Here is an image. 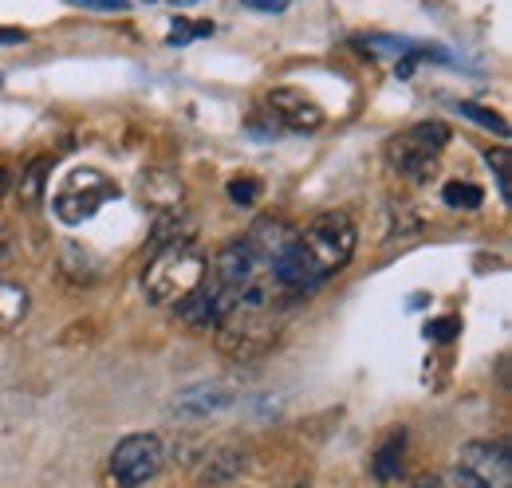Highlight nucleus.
<instances>
[{
    "instance_id": "9d476101",
    "label": "nucleus",
    "mask_w": 512,
    "mask_h": 488,
    "mask_svg": "<svg viewBox=\"0 0 512 488\" xmlns=\"http://www.w3.org/2000/svg\"><path fill=\"white\" fill-rule=\"evenodd\" d=\"M229 307H233V300H229V296H225V292L205 276L190 296L178 304V319H182L190 331H213V327H217V319H221Z\"/></svg>"
},
{
    "instance_id": "4468645a",
    "label": "nucleus",
    "mask_w": 512,
    "mask_h": 488,
    "mask_svg": "<svg viewBox=\"0 0 512 488\" xmlns=\"http://www.w3.org/2000/svg\"><path fill=\"white\" fill-rule=\"evenodd\" d=\"M371 473H375V481H398L402 477V429L398 433H390L383 445L375 449V457H371Z\"/></svg>"
},
{
    "instance_id": "a878e982",
    "label": "nucleus",
    "mask_w": 512,
    "mask_h": 488,
    "mask_svg": "<svg viewBox=\"0 0 512 488\" xmlns=\"http://www.w3.org/2000/svg\"><path fill=\"white\" fill-rule=\"evenodd\" d=\"M28 40V32H20V28H0V44H24Z\"/></svg>"
},
{
    "instance_id": "4be33fe9",
    "label": "nucleus",
    "mask_w": 512,
    "mask_h": 488,
    "mask_svg": "<svg viewBox=\"0 0 512 488\" xmlns=\"http://www.w3.org/2000/svg\"><path fill=\"white\" fill-rule=\"evenodd\" d=\"M209 32H213V24H205V20H201V24H186V20H178V24H174V32H170V48H182V44H190L193 36H209Z\"/></svg>"
},
{
    "instance_id": "a211bd4d",
    "label": "nucleus",
    "mask_w": 512,
    "mask_h": 488,
    "mask_svg": "<svg viewBox=\"0 0 512 488\" xmlns=\"http://www.w3.org/2000/svg\"><path fill=\"white\" fill-rule=\"evenodd\" d=\"M48 170H52V162H48V158H36V162L20 174V197H24L28 205H36V201H40L44 182H48Z\"/></svg>"
},
{
    "instance_id": "aec40b11",
    "label": "nucleus",
    "mask_w": 512,
    "mask_h": 488,
    "mask_svg": "<svg viewBox=\"0 0 512 488\" xmlns=\"http://www.w3.org/2000/svg\"><path fill=\"white\" fill-rule=\"evenodd\" d=\"M457 111L465 115L469 122H477V126H485V130H497L501 138H509V122L501 119L497 111H489V107H481V103H457Z\"/></svg>"
},
{
    "instance_id": "c756f323",
    "label": "nucleus",
    "mask_w": 512,
    "mask_h": 488,
    "mask_svg": "<svg viewBox=\"0 0 512 488\" xmlns=\"http://www.w3.org/2000/svg\"><path fill=\"white\" fill-rule=\"evenodd\" d=\"M174 4H197V0H174Z\"/></svg>"
},
{
    "instance_id": "412c9836",
    "label": "nucleus",
    "mask_w": 512,
    "mask_h": 488,
    "mask_svg": "<svg viewBox=\"0 0 512 488\" xmlns=\"http://www.w3.org/2000/svg\"><path fill=\"white\" fill-rule=\"evenodd\" d=\"M229 189V197H233V205H256L260 201V182L256 178H233V182L225 185Z\"/></svg>"
},
{
    "instance_id": "6ab92c4d",
    "label": "nucleus",
    "mask_w": 512,
    "mask_h": 488,
    "mask_svg": "<svg viewBox=\"0 0 512 488\" xmlns=\"http://www.w3.org/2000/svg\"><path fill=\"white\" fill-rule=\"evenodd\" d=\"M485 162L493 166L497 185H501V201L512 205V162H509V146H497V150H485Z\"/></svg>"
},
{
    "instance_id": "f257e3e1",
    "label": "nucleus",
    "mask_w": 512,
    "mask_h": 488,
    "mask_svg": "<svg viewBox=\"0 0 512 488\" xmlns=\"http://www.w3.org/2000/svg\"><path fill=\"white\" fill-rule=\"evenodd\" d=\"M359 248V229L355 221L343 213V209H331L320 213L288 252H280L272 260V280L292 292V296H304V292H316L320 284H327L335 272L347 268V260L355 256Z\"/></svg>"
},
{
    "instance_id": "9b49d317",
    "label": "nucleus",
    "mask_w": 512,
    "mask_h": 488,
    "mask_svg": "<svg viewBox=\"0 0 512 488\" xmlns=\"http://www.w3.org/2000/svg\"><path fill=\"white\" fill-rule=\"evenodd\" d=\"M233 386L229 382H197L190 390L178 394V414L182 418H209V414H221L225 406H233Z\"/></svg>"
},
{
    "instance_id": "bb28decb",
    "label": "nucleus",
    "mask_w": 512,
    "mask_h": 488,
    "mask_svg": "<svg viewBox=\"0 0 512 488\" xmlns=\"http://www.w3.org/2000/svg\"><path fill=\"white\" fill-rule=\"evenodd\" d=\"M449 488H485V485H477L473 477H465L461 469H453V477H449Z\"/></svg>"
},
{
    "instance_id": "2eb2a0df",
    "label": "nucleus",
    "mask_w": 512,
    "mask_h": 488,
    "mask_svg": "<svg viewBox=\"0 0 512 488\" xmlns=\"http://www.w3.org/2000/svg\"><path fill=\"white\" fill-rule=\"evenodd\" d=\"M142 193H146L158 209H178V205H182V182L170 178V174H162V170L142 174Z\"/></svg>"
},
{
    "instance_id": "7ed1b4c3",
    "label": "nucleus",
    "mask_w": 512,
    "mask_h": 488,
    "mask_svg": "<svg viewBox=\"0 0 512 488\" xmlns=\"http://www.w3.org/2000/svg\"><path fill=\"white\" fill-rule=\"evenodd\" d=\"M205 276H209L205 252H201L190 237H182V241L162 244V248L150 256V264H146V272H142V288H146V300H150V304L178 307Z\"/></svg>"
},
{
    "instance_id": "b1692460",
    "label": "nucleus",
    "mask_w": 512,
    "mask_h": 488,
    "mask_svg": "<svg viewBox=\"0 0 512 488\" xmlns=\"http://www.w3.org/2000/svg\"><path fill=\"white\" fill-rule=\"evenodd\" d=\"M75 8H95V12H127L130 0H67Z\"/></svg>"
},
{
    "instance_id": "f03ea898",
    "label": "nucleus",
    "mask_w": 512,
    "mask_h": 488,
    "mask_svg": "<svg viewBox=\"0 0 512 488\" xmlns=\"http://www.w3.org/2000/svg\"><path fill=\"white\" fill-rule=\"evenodd\" d=\"M213 343L233 363H256V359H264L280 343V319L272 311V296H268L264 276L256 280L253 288H245L233 300V307L217 319Z\"/></svg>"
},
{
    "instance_id": "f3484780",
    "label": "nucleus",
    "mask_w": 512,
    "mask_h": 488,
    "mask_svg": "<svg viewBox=\"0 0 512 488\" xmlns=\"http://www.w3.org/2000/svg\"><path fill=\"white\" fill-rule=\"evenodd\" d=\"M442 201H446L449 209H465V213H473V209H481V205H485V189H481V185H473V182H446Z\"/></svg>"
},
{
    "instance_id": "20e7f679",
    "label": "nucleus",
    "mask_w": 512,
    "mask_h": 488,
    "mask_svg": "<svg viewBox=\"0 0 512 488\" xmlns=\"http://www.w3.org/2000/svg\"><path fill=\"white\" fill-rule=\"evenodd\" d=\"M115 193H119V185L111 182L103 170L75 166V170H67L64 182L56 185V193H52V213L75 229V225L91 221Z\"/></svg>"
},
{
    "instance_id": "f8f14e48",
    "label": "nucleus",
    "mask_w": 512,
    "mask_h": 488,
    "mask_svg": "<svg viewBox=\"0 0 512 488\" xmlns=\"http://www.w3.org/2000/svg\"><path fill=\"white\" fill-rule=\"evenodd\" d=\"M300 237V229L296 225H288L284 217H260L253 229H249V237L245 241L256 248V256L264 260V264H272L280 252H288L292 241Z\"/></svg>"
},
{
    "instance_id": "423d86ee",
    "label": "nucleus",
    "mask_w": 512,
    "mask_h": 488,
    "mask_svg": "<svg viewBox=\"0 0 512 488\" xmlns=\"http://www.w3.org/2000/svg\"><path fill=\"white\" fill-rule=\"evenodd\" d=\"M166 453L154 433H130L111 449V481L119 488H138L158 477Z\"/></svg>"
},
{
    "instance_id": "0eeeda50",
    "label": "nucleus",
    "mask_w": 512,
    "mask_h": 488,
    "mask_svg": "<svg viewBox=\"0 0 512 488\" xmlns=\"http://www.w3.org/2000/svg\"><path fill=\"white\" fill-rule=\"evenodd\" d=\"M457 469L485 488H512V457L505 441H465Z\"/></svg>"
},
{
    "instance_id": "6e6552de",
    "label": "nucleus",
    "mask_w": 512,
    "mask_h": 488,
    "mask_svg": "<svg viewBox=\"0 0 512 488\" xmlns=\"http://www.w3.org/2000/svg\"><path fill=\"white\" fill-rule=\"evenodd\" d=\"M264 276V260L256 256V248L245 237L241 241H229L221 252H217V264H213V284L237 300L245 288H253L256 280Z\"/></svg>"
},
{
    "instance_id": "1a4fd4ad",
    "label": "nucleus",
    "mask_w": 512,
    "mask_h": 488,
    "mask_svg": "<svg viewBox=\"0 0 512 488\" xmlns=\"http://www.w3.org/2000/svg\"><path fill=\"white\" fill-rule=\"evenodd\" d=\"M264 115L276 122V126H284V130H292V134H312V130H320L323 126V107L308 95V91H300V87H276V91H268V99H264Z\"/></svg>"
},
{
    "instance_id": "cd10ccee",
    "label": "nucleus",
    "mask_w": 512,
    "mask_h": 488,
    "mask_svg": "<svg viewBox=\"0 0 512 488\" xmlns=\"http://www.w3.org/2000/svg\"><path fill=\"white\" fill-rule=\"evenodd\" d=\"M410 488H449V485L442 481V477H418V481H414Z\"/></svg>"
},
{
    "instance_id": "ddd939ff",
    "label": "nucleus",
    "mask_w": 512,
    "mask_h": 488,
    "mask_svg": "<svg viewBox=\"0 0 512 488\" xmlns=\"http://www.w3.org/2000/svg\"><path fill=\"white\" fill-rule=\"evenodd\" d=\"M245 465H249L245 445H221V449H213L209 461L201 465V485H225V481L241 477Z\"/></svg>"
},
{
    "instance_id": "5701e85b",
    "label": "nucleus",
    "mask_w": 512,
    "mask_h": 488,
    "mask_svg": "<svg viewBox=\"0 0 512 488\" xmlns=\"http://www.w3.org/2000/svg\"><path fill=\"white\" fill-rule=\"evenodd\" d=\"M457 331H461V323H457L453 315H446V319H434V323H426V339H434V343H449Z\"/></svg>"
},
{
    "instance_id": "c85d7f7f",
    "label": "nucleus",
    "mask_w": 512,
    "mask_h": 488,
    "mask_svg": "<svg viewBox=\"0 0 512 488\" xmlns=\"http://www.w3.org/2000/svg\"><path fill=\"white\" fill-rule=\"evenodd\" d=\"M8 189H12V170H4V166H0V197H4Z\"/></svg>"
},
{
    "instance_id": "39448f33",
    "label": "nucleus",
    "mask_w": 512,
    "mask_h": 488,
    "mask_svg": "<svg viewBox=\"0 0 512 488\" xmlns=\"http://www.w3.org/2000/svg\"><path fill=\"white\" fill-rule=\"evenodd\" d=\"M446 146H449V126L438 119H430V122L410 126V130H402V134L390 142L386 154H390V166H394L398 174L422 182V178L438 166V158H442Z\"/></svg>"
},
{
    "instance_id": "393cba45",
    "label": "nucleus",
    "mask_w": 512,
    "mask_h": 488,
    "mask_svg": "<svg viewBox=\"0 0 512 488\" xmlns=\"http://www.w3.org/2000/svg\"><path fill=\"white\" fill-rule=\"evenodd\" d=\"M245 8H253V12H284L292 0H241Z\"/></svg>"
},
{
    "instance_id": "dca6fc26",
    "label": "nucleus",
    "mask_w": 512,
    "mask_h": 488,
    "mask_svg": "<svg viewBox=\"0 0 512 488\" xmlns=\"http://www.w3.org/2000/svg\"><path fill=\"white\" fill-rule=\"evenodd\" d=\"M24 315H28V292L12 280H0V331L20 327Z\"/></svg>"
}]
</instances>
